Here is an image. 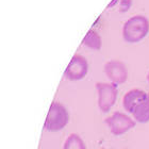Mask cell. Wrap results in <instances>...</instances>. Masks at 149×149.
<instances>
[{
  "label": "cell",
  "mask_w": 149,
  "mask_h": 149,
  "mask_svg": "<svg viewBox=\"0 0 149 149\" xmlns=\"http://www.w3.org/2000/svg\"><path fill=\"white\" fill-rule=\"evenodd\" d=\"M147 81H148V83H149V72H148V74H147Z\"/></svg>",
  "instance_id": "11"
},
{
  "label": "cell",
  "mask_w": 149,
  "mask_h": 149,
  "mask_svg": "<svg viewBox=\"0 0 149 149\" xmlns=\"http://www.w3.org/2000/svg\"><path fill=\"white\" fill-rule=\"evenodd\" d=\"M106 124L109 127L111 133L115 136H119L127 133L128 131L135 127V120H133L129 115L121 112H115L111 116L106 118Z\"/></svg>",
  "instance_id": "3"
},
{
  "label": "cell",
  "mask_w": 149,
  "mask_h": 149,
  "mask_svg": "<svg viewBox=\"0 0 149 149\" xmlns=\"http://www.w3.org/2000/svg\"><path fill=\"white\" fill-rule=\"evenodd\" d=\"M84 46H86L87 48L94 50H100L101 49V37L100 35L94 30H90L87 32L85 37H84L83 42H82Z\"/></svg>",
  "instance_id": "9"
},
{
  "label": "cell",
  "mask_w": 149,
  "mask_h": 149,
  "mask_svg": "<svg viewBox=\"0 0 149 149\" xmlns=\"http://www.w3.org/2000/svg\"><path fill=\"white\" fill-rule=\"evenodd\" d=\"M63 149H86V146L83 140L78 134L72 133L66 139Z\"/></svg>",
  "instance_id": "10"
},
{
  "label": "cell",
  "mask_w": 149,
  "mask_h": 149,
  "mask_svg": "<svg viewBox=\"0 0 149 149\" xmlns=\"http://www.w3.org/2000/svg\"><path fill=\"white\" fill-rule=\"evenodd\" d=\"M88 70V64L85 58L80 54H76L72 56V61L66 67L65 76L70 81H79L83 79Z\"/></svg>",
  "instance_id": "5"
},
{
  "label": "cell",
  "mask_w": 149,
  "mask_h": 149,
  "mask_svg": "<svg viewBox=\"0 0 149 149\" xmlns=\"http://www.w3.org/2000/svg\"><path fill=\"white\" fill-rule=\"evenodd\" d=\"M131 114L133 115L134 119L137 123L145 124L149 121V93L144 97L143 99L140 100V102L134 107Z\"/></svg>",
  "instance_id": "7"
},
{
  "label": "cell",
  "mask_w": 149,
  "mask_h": 149,
  "mask_svg": "<svg viewBox=\"0 0 149 149\" xmlns=\"http://www.w3.org/2000/svg\"><path fill=\"white\" fill-rule=\"evenodd\" d=\"M104 74L113 84H123L127 81L128 70L124 63L117 60H112L104 64L103 67Z\"/></svg>",
  "instance_id": "6"
},
{
  "label": "cell",
  "mask_w": 149,
  "mask_h": 149,
  "mask_svg": "<svg viewBox=\"0 0 149 149\" xmlns=\"http://www.w3.org/2000/svg\"><path fill=\"white\" fill-rule=\"evenodd\" d=\"M146 95V92H144V91L140 90V88H133V90L129 91L128 93H126V95L123 98L124 109L127 112H129V113H131L132 110L134 109V107L136 106L137 103L140 102V100L143 99Z\"/></svg>",
  "instance_id": "8"
},
{
  "label": "cell",
  "mask_w": 149,
  "mask_h": 149,
  "mask_svg": "<svg viewBox=\"0 0 149 149\" xmlns=\"http://www.w3.org/2000/svg\"><path fill=\"white\" fill-rule=\"evenodd\" d=\"M96 90L98 93V107L99 109L107 113L114 106L116 98H117V88L115 84L98 82L96 83Z\"/></svg>",
  "instance_id": "4"
},
{
  "label": "cell",
  "mask_w": 149,
  "mask_h": 149,
  "mask_svg": "<svg viewBox=\"0 0 149 149\" xmlns=\"http://www.w3.org/2000/svg\"><path fill=\"white\" fill-rule=\"evenodd\" d=\"M69 120V114L66 108L63 106L62 103L54 102L51 103L49 112L47 114L46 120L44 127L45 129L51 132L54 131L62 130L63 128L66 127V125L68 124Z\"/></svg>",
  "instance_id": "2"
},
{
  "label": "cell",
  "mask_w": 149,
  "mask_h": 149,
  "mask_svg": "<svg viewBox=\"0 0 149 149\" xmlns=\"http://www.w3.org/2000/svg\"><path fill=\"white\" fill-rule=\"evenodd\" d=\"M103 149H104V148H103Z\"/></svg>",
  "instance_id": "12"
},
{
  "label": "cell",
  "mask_w": 149,
  "mask_h": 149,
  "mask_svg": "<svg viewBox=\"0 0 149 149\" xmlns=\"http://www.w3.org/2000/svg\"><path fill=\"white\" fill-rule=\"evenodd\" d=\"M149 32V22L144 16H133L125 22L123 37L128 43L141 42Z\"/></svg>",
  "instance_id": "1"
}]
</instances>
